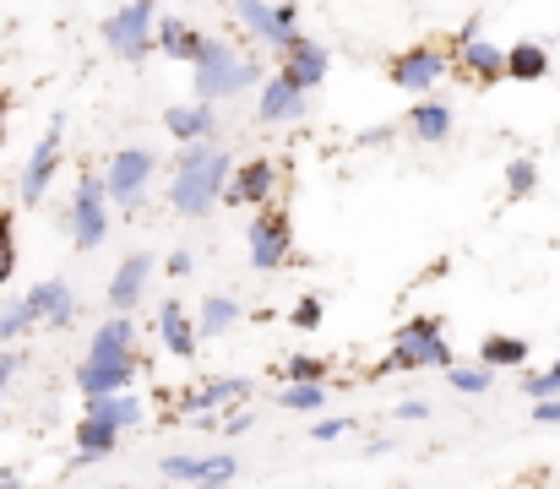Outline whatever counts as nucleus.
Listing matches in <instances>:
<instances>
[{"label": "nucleus", "instance_id": "1", "mask_svg": "<svg viewBox=\"0 0 560 489\" xmlns=\"http://www.w3.org/2000/svg\"><path fill=\"white\" fill-rule=\"evenodd\" d=\"M234 179V163L218 142H196V148H180L175 153V168H170V207L201 223L212 218V207H223V190Z\"/></svg>", "mask_w": 560, "mask_h": 489}, {"label": "nucleus", "instance_id": "2", "mask_svg": "<svg viewBox=\"0 0 560 489\" xmlns=\"http://www.w3.org/2000/svg\"><path fill=\"white\" fill-rule=\"evenodd\" d=\"M267 77H272V71H267L256 55H245L234 38H223V33H207L201 60L190 66L196 104H229V98H240V93H261Z\"/></svg>", "mask_w": 560, "mask_h": 489}, {"label": "nucleus", "instance_id": "3", "mask_svg": "<svg viewBox=\"0 0 560 489\" xmlns=\"http://www.w3.org/2000/svg\"><path fill=\"white\" fill-rule=\"evenodd\" d=\"M457 353H452V337L435 316H408L392 337V353L375 364L365 381H381V375H413V370H452Z\"/></svg>", "mask_w": 560, "mask_h": 489}, {"label": "nucleus", "instance_id": "4", "mask_svg": "<svg viewBox=\"0 0 560 489\" xmlns=\"http://www.w3.org/2000/svg\"><path fill=\"white\" fill-rule=\"evenodd\" d=\"M159 0H126V5H115L104 22H98V38L109 44V55H120V60H148L153 49H159Z\"/></svg>", "mask_w": 560, "mask_h": 489}, {"label": "nucleus", "instance_id": "5", "mask_svg": "<svg viewBox=\"0 0 560 489\" xmlns=\"http://www.w3.org/2000/svg\"><path fill=\"white\" fill-rule=\"evenodd\" d=\"M109 190H104V174H82L77 190H71V207H66V229L77 240V251H98L109 240Z\"/></svg>", "mask_w": 560, "mask_h": 489}, {"label": "nucleus", "instance_id": "6", "mask_svg": "<svg viewBox=\"0 0 560 489\" xmlns=\"http://www.w3.org/2000/svg\"><path fill=\"white\" fill-rule=\"evenodd\" d=\"M446 71H452V49H441V44H408L386 60V82L413 98H430L446 82Z\"/></svg>", "mask_w": 560, "mask_h": 489}, {"label": "nucleus", "instance_id": "7", "mask_svg": "<svg viewBox=\"0 0 560 489\" xmlns=\"http://www.w3.org/2000/svg\"><path fill=\"white\" fill-rule=\"evenodd\" d=\"M446 49H452V71H463L474 88H495V82H506V49L490 44V38L479 33V16L463 22V27L452 33Z\"/></svg>", "mask_w": 560, "mask_h": 489}, {"label": "nucleus", "instance_id": "8", "mask_svg": "<svg viewBox=\"0 0 560 489\" xmlns=\"http://www.w3.org/2000/svg\"><path fill=\"white\" fill-rule=\"evenodd\" d=\"M245 256L256 272H278L294 261V223L283 207H267V212H250V229H245Z\"/></svg>", "mask_w": 560, "mask_h": 489}, {"label": "nucleus", "instance_id": "9", "mask_svg": "<svg viewBox=\"0 0 560 489\" xmlns=\"http://www.w3.org/2000/svg\"><path fill=\"white\" fill-rule=\"evenodd\" d=\"M153 174H159V153L153 148H120V153L104 159V190H109L115 207L137 212L148 185H153Z\"/></svg>", "mask_w": 560, "mask_h": 489}, {"label": "nucleus", "instance_id": "10", "mask_svg": "<svg viewBox=\"0 0 560 489\" xmlns=\"http://www.w3.org/2000/svg\"><path fill=\"white\" fill-rule=\"evenodd\" d=\"M278 185H283V163L272 153H256V159L234 163V179L223 190V207H250V212H267L278 201Z\"/></svg>", "mask_w": 560, "mask_h": 489}, {"label": "nucleus", "instance_id": "11", "mask_svg": "<svg viewBox=\"0 0 560 489\" xmlns=\"http://www.w3.org/2000/svg\"><path fill=\"white\" fill-rule=\"evenodd\" d=\"M60 142H66V115H55V120L44 126V137L33 142V153L22 159V174H16V196H22L27 207H38V201L49 196V185H55V168H60Z\"/></svg>", "mask_w": 560, "mask_h": 489}, {"label": "nucleus", "instance_id": "12", "mask_svg": "<svg viewBox=\"0 0 560 489\" xmlns=\"http://www.w3.org/2000/svg\"><path fill=\"white\" fill-rule=\"evenodd\" d=\"M245 397H250V375H218V381H207V386H196V392H180L170 424H180L186 414H196V419H223V414H234Z\"/></svg>", "mask_w": 560, "mask_h": 489}, {"label": "nucleus", "instance_id": "13", "mask_svg": "<svg viewBox=\"0 0 560 489\" xmlns=\"http://www.w3.org/2000/svg\"><path fill=\"white\" fill-rule=\"evenodd\" d=\"M278 71H283L300 93H316V88L327 82V71H332V49H327V44H316L311 33H300V38L278 55Z\"/></svg>", "mask_w": 560, "mask_h": 489}, {"label": "nucleus", "instance_id": "14", "mask_svg": "<svg viewBox=\"0 0 560 489\" xmlns=\"http://www.w3.org/2000/svg\"><path fill=\"white\" fill-rule=\"evenodd\" d=\"M305 109H311V93H300L283 71H272L256 93V120L261 126H294V120H305Z\"/></svg>", "mask_w": 560, "mask_h": 489}, {"label": "nucleus", "instance_id": "15", "mask_svg": "<svg viewBox=\"0 0 560 489\" xmlns=\"http://www.w3.org/2000/svg\"><path fill=\"white\" fill-rule=\"evenodd\" d=\"M159 474L170 479V485H207V479H240V457L234 452H212V457H186V452H170L164 463H159Z\"/></svg>", "mask_w": 560, "mask_h": 489}, {"label": "nucleus", "instance_id": "16", "mask_svg": "<svg viewBox=\"0 0 560 489\" xmlns=\"http://www.w3.org/2000/svg\"><path fill=\"white\" fill-rule=\"evenodd\" d=\"M153 251H131L120 267H115V278H109V311L115 316H131L137 305H142V294H148V283H153Z\"/></svg>", "mask_w": 560, "mask_h": 489}, {"label": "nucleus", "instance_id": "17", "mask_svg": "<svg viewBox=\"0 0 560 489\" xmlns=\"http://www.w3.org/2000/svg\"><path fill=\"white\" fill-rule=\"evenodd\" d=\"M234 22L256 38V44H267L272 55H283L300 33L294 27H283V16H278V0H234Z\"/></svg>", "mask_w": 560, "mask_h": 489}, {"label": "nucleus", "instance_id": "18", "mask_svg": "<svg viewBox=\"0 0 560 489\" xmlns=\"http://www.w3.org/2000/svg\"><path fill=\"white\" fill-rule=\"evenodd\" d=\"M402 131L419 142V148H446L452 131H457V115L446 98H413V109L402 115Z\"/></svg>", "mask_w": 560, "mask_h": 489}, {"label": "nucleus", "instance_id": "19", "mask_svg": "<svg viewBox=\"0 0 560 489\" xmlns=\"http://www.w3.org/2000/svg\"><path fill=\"white\" fill-rule=\"evenodd\" d=\"M27 305H33L38 326H49V331L77 326V289H71L66 278H44V283H33V289H27Z\"/></svg>", "mask_w": 560, "mask_h": 489}, {"label": "nucleus", "instance_id": "20", "mask_svg": "<svg viewBox=\"0 0 560 489\" xmlns=\"http://www.w3.org/2000/svg\"><path fill=\"white\" fill-rule=\"evenodd\" d=\"M88 359H98V364H137V322L131 316L98 322L93 342H88Z\"/></svg>", "mask_w": 560, "mask_h": 489}, {"label": "nucleus", "instance_id": "21", "mask_svg": "<svg viewBox=\"0 0 560 489\" xmlns=\"http://www.w3.org/2000/svg\"><path fill=\"white\" fill-rule=\"evenodd\" d=\"M131 381H137V364H98V359H82V364H77V392H82L88 403L120 397V392H131Z\"/></svg>", "mask_w": 560, "mask_h": 489}, {"label": "nucleus", "instance_id": "22", "mask_svg": "<svg viewBox=\"0 0 560 489\" xmlns=\"http://www.w3.org/2000/svg\"><path fill=\"white\" fill-rule=\"evenodd\" d=\"M164 131H170L180 148L212 142V137H218V109H212V104H175V109H164Z\"/></svg>", "mask_w": 560, "mask_h": 489}, {"label": "nucleus", "instance_id": "23", "mask_svg": "<svg viewBox=\"0 0 560 489\" xmlns=\"http://www.w3.org/2000/svg\"><path fill=\"white\" fill-rule=\"evenodd\" d=\"M115 446H120V430H115V424H104V419H88V414H82V419H77V452H71V463H66V468H71V474H82V468L104 463Z\"/></svg>", "mask_w": 560, "mask_h": 489}, {"label": "nucleus", "instance_id": "24", "mask_svg": "<svg viewBox=\"0 0 560 489\" xmlns=\"http://www.w3.org/2000/svg\"><path fill=\"white\" fill-rule=\"evenodd\" d=\"M159 342L175 353V359H196V342H201V331H196V316H186V305L180 300H164L159 305Z\"/></svg>", "mask_w": 560, "mask_h": 489}, {"label": "nucleus", "instance_id": "25", "mask_svg": "<svg viewBox=\"0 0 560 489\" xmlns=\"http://www.w3.org/2000/svg\"><path fill=\"white\" fill-rule=\"evenodd\" d=\"M201 44H207V33L190 27L186 16H159V55H164V60L196 66V60H201Z\"/></svg>", "mask_w": 560, "mask_h": 489}, {"label": "nucleus", "instance_id": "26", "mask_svg": "<svg viewBox=\"0 0 560 489\" xmlns=\"http://www.w3.org/2000/svg\"><path fill=\"white\" fill-rule=\"evenodd\" d=\"M545 77H550V44L523 38V44H512V49H506V82L534 88V82H545Z\"/></svg>", "mask_w": 560, "mask_h": 489}, {"label": "nucleus", "instance_id": "27", "mask_svg": "<svg viewBox=\"0 0 560 489\" xmlns=\"http://www.w3.org/2000/svg\"><path fill=\"white\" fill-rule=\"evenodd\" d=\"M528 359H534L528 337H512V331H490V337L479 342V364H485V370H528Z\"/></svg>", "mask_w": 560, "mask_h": 489}, {"label": "nucleus", "instance_id": "28", "mask_svg": "<svg viewBox=\"0 0 560 489\" xmlns=\"http://www.w3.org/2000/svg\"><path fill=\"white\" fill-rule=\"evenodd\" d=\"M240 316H245V311H240L234 294H207V300L196 305V331H201V337H229V331L240 326Z\"/></svg>", "mask_w": 560, "mask_h": 489}, {"label": "nucleus", "instance_id": "29", "mask_svg": "<svg viewBox=\"0 0 560 489\" xmlns=\"http://www.w3.org/2000/svg\"><path fill=\"white\" fill-rule=\"evenodd\" d=\"M88 419H104V424H115V430L126 435V430H137L148 414H142L137 392H120V397H98V403H88Z\"/></svg>", "mask_w": 560, "mask_h": 489}, {"label": "nucleus", "instance_id": "30", "mask_svg": "<svg viewBox=\"0 0 560 489\" xmlns=\"http://www.w3.org/2000/svg\"><path fill=\"white\" fill-rule=\"evenodd\" d=\"M327 375H332V359H322V353H289L278 370L283 386H327Z\"/></svg>", "mask_w": 560, "mask_h": 489}, {"label": "nucleus", "instance_id": "31", "mask_svg": "<svg viewBox=\"0 0 560 489\" xmlns=\"http://www.w3.org/2000/svg\"><path fill=\"white\" fill-rule=\"evenodd\" d=\"M38 326V316H33V305H27V294H16V300H5L0 305V348H11L16 337H27Z\"/></svg>", "mask_w": 560, "mask_h": 489}, {"label": "nucleus", "instance_id": "32", "mask_svg": "<svg viewBox=\"0 0 560 489\" xmlns=\"http://www.w3.org/2000/svg\"><path fill=\"white\" fill-rule=\"evenodd\" d=\"M534 190H539V159H528V153L506 159V201H528Z\"/></svg>", "mask_w": 560, "mask_h": 489}, {"label": "nucleus", "instance_id": "33", "mask_svg": "<svg viewBox=\"0 0 560 489\" xmlns=\"http://www.w3.org/2000/svg\"><path fill=\"white\" fill-rule=\"evenodd\" d=\"M446 386L463 392V397H485L495 386V370H485V364H452L446 370Z\"/></svg>", "mask_w": 560, "mask_h": 489}, {"label": "nucleus", "instance_id": "34", "mask_svg": "<svg viewBox=\"0 0 560 489\" xmlns=\"http://www.w3.org/2000/svg\"><path fill=\"white\" fill-rule=\"evenodd\" d=\"M272 403L289 408V414H322L327 408V386H278Z\"/></svg>", "mask_w": 560, "mask_h": 489}, {"label": "nucleus", "instance_id": "35", "mask_svg": "<svg viewBox=\"0 0 560 489\" xmlns=\"http://www.w3.org/2000/svg\"><path fill=\"white\" fill-rule=\"evenodd\" d=\"M322 322H327V300H322V294H300V300L289 305V326H294V331H322Z\"/></svg>", "mask_w": 560, "mask_h": 489}, {"label": "nucleus", "instance_id": "36", "mask_svg": "<svg viewBox=\"0 0 560 489\" xmlns=\"http://www.w3.org/2000/svg\"><path fill=\"white\" fill-rule=\"evenodd\" d=\"M16 261H22V256H16V218L0 207V289L16 278Z\"/></svg>", "mask_w": 560, "mask_h": 489}, {"label": "nucleus", "instance_id": "37", "mask_svg": "<svg viewBox=\"0 0 560 489\" xmlns=\"http://www.w3.org/2000/svg\"><path fill=\"white\" fill-rule=\"evenodd\" d=\"M523 397H528V403H550V397H560V359L550 370H539V375H523Z\"/></svg>", "mask_w": 560, "mask_h": 489}, {"label": "nucleus", "instance_id": "38", "mask_svg": "<svg viewBox=\"0 0 560 489\" xmlns=\"http://www.w3.org/2000/svg\"><path fill=\"white\" fill-rule=\"evenodd\" d=\"M349 430H354V419H322V424H311V441L327 446V441H338V435H349Z\"/></svg>", "mask_w": 560, "mask_h": 489}, {"label": "nucleus", "instance_id": "39", "mask_svg": "<svg viewBox=\"0 0 560 489\" xmlns=\"http://www.w3.org/2000/svg\"><path fill=\"white\" fill-rule=\"evenodd\" d=\"M16 375H22V353L16 348H0V403H5V392H11Z\"/></svg>", "mask_w": 560, "mask_h": 489}, {"label": "nucleus", "instance_id": "40", "mask_svg": "<svg viewBox=\"0 0 560 489\" xmlns=\"http://www.w3.org/2000/svg\"><path fill=\"white\" fill-rule=\"evenodd\" d=\"M392 419H402V424H424V419H430V403H424V397H402Z\"/></svg>", "mask_w": 560, "mask_h": 489}, {"label": "nucleus", "instance_id": "41", "mask_svg": "<svg viewBox=\"0 0 560 489\" xmlns=\"http://www.w3.org/2000/svg\"><path fill=\"white\" fill-rule=\"evenodd\" d=\"M250 424H256V414H250V408H234V414H223L218 430H223V441H234V435H245Z\"/></svg>", "mask_w": 560, "mask_h": 489}, {"label": "nucleus", "instance_id": "42", "mask_svg": "<svg viewBox=\"0 0 560 489\" xmlns=\"http://www.w3.org/2000/svg\"><path fill=\"white\" fill-rule=\"evenodd\" d=\"M164 272H170V278H190V272H196V256H190V251H170Z\"/></svg>", "mask_w": 560, "mask_h": 489}, {"label": "nucleus", "instance_id": "43", "mask_svg": "<svg viewBox=\"0 0 560 489\" xmlns=\"http://www.w3.org/2000/svg\"><path fill=\"white\" fill-rule=\"evenodd\" d=\"M534 424H545V430H560V397H550V403H534Z\"/></svg>", "mask_w": 560, "mask_h": 489}, {"label": "nucleus", "instance_id": "44", "mask_svg": "<svg viewBox=\"0 0 560 489\" xmlns=\"http://www.w3.org/2000/svg\"><path fill=\"white\" fill-rule=\"evenodd\" d=\"M392 142V131L386 126H371V131H360V148H386Z\"/></svg>", "mask_w": 560, "mask_h": 489}, {"label": "nucleus", "instance_id": "45", "mask_svg": "<svg viewBox=\"0 0 560 489\" xmlns=\"http://www.w3.org/2000/svg\"><path fill=\"white\" fill-rule=\"evenodd\" d=\"M386 452H392V435H371L365 441V457H386Z\"/></svg>", "mask_w": 560, "mask_h": 489}, {"label": "nucleus", "instance_id": "46", "mask_svg": "<svg viewBox=\"0 0 560 489\" xmlns=\"http://www.w3.org/2000/svg\"><path fill=\"white\" fill-rule=\"evenodd\" d=\"M11 104H16V98H11V93H0V148H5V120H11Z\"/></svg>", "mask_w": 560, "mask_h": 489}, {"label": "nucleus", "instance_id": "47", "mask_svg": "<svg viewBox=\"0 0 560 489\" xmlns=\"http://www.w3.org/2000/svg\"><path fill=\"white\" fill-rule=\"evenodd\" d=\"M0 489H22V474L16 468H0Z\"/></svg>", "mask_w": 560, "mask_h": 489}, {"label": "nucleus", "instance_id": "48", "mask_svg": "<svg viewBox=\"0 0 560 489\" xmlns=\"http://www.w3.org/2000/svg\"><path fill=\"white\" fill-rule=\"evenodd\" d=\"M234 479H207V485H196V489H229Z\"/></svg>", "mask_w": 560, "mask_h": 489}, {"label": "nucleus", "instance_id": "49", "mask_svg": "<svg viewBox=\"0 0 560 489\" xmlns=\"http://www.w3.org/2000/svg\"><path fill=\"white\" fill-rule=\"evenodd\" d=\"M98 489H126V485H98Z\"/></svg>", "mask_w": 560, "mask_h": 489}, {"label": "nucleus", "instance_id": "50", "mask_svg": "<svg viewBox=\"0 0 560 489\" xmlns=\"http://www.w3.org/2000/svg\"><path fill=\"white\" fill-rule=\"evenodd\" d=\"M556 489H560V485H556Z\"/></svg>", "mask_w": 560, "mask_h": 489}]
</instances>
